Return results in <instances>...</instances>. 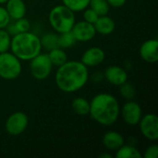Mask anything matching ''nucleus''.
<instances>
[{
	"instance_id": "f257e3e1",
	"label": "nucleus",
	"mask_w": 158,
	"mask_h": 158,
	"mask_svg": "<svg viewBox=\"0 0 158 158\" xmlns=\"http://www.w3.org/2000/svg\"><path fill=\"white\" fill-rule=\"evenodd\" d=\"M89 80L88 68L81 61L70 60L57 67L55 81L57 88L64 93L81 90Z\"/></svg>"
},
{
	"instance_id": "f03ea898",
	"label": "nucleus",
	"mask_w": 158,
	"mask_h": 158,
	"mask_svg": "<svg viewBox=\"0 0 158 158\" xmlns=\"http://www.w3.org/2000/svg\"><path fill=\"white\" fill-rule=\"evenodd\" d=\"M119 114L120 106L118 101L110 94H98L90 101L89 115L100 125H113L118 120Z\"/></svg>"
},
{
	"instance_id": "7ed1b4c3",
	"label": "nucleus",
	"mask_w": 158,
	"mask_h": 158,
	"mask_svg": "<svg viewBox=\"0 0 158 158\" xmlns=\"http://www.w3.org/2000/svg\"><path fill=\"white\" fill-rule=\"evenodd\" d=\"M10 52L20 61H30L42 51L40 37L33 32H19L11 37Z\"/></svg>"
},
{
	"instance_id": "20e7f679",
	"label": "nucleus",
	"mask_w": 158,
	"mask_h": 158,
	"mask_svg": "<svg viewBox=\"0 0 158 158\" xmlns=\"http://www.w3.org/2000/svg\"><path fill=\"white\" fill-rule=\"evenodd\" d=\"M48 20L56 32L62 33L70 31L74 23L76 22L75 12L63 4L57 5L50 10Z\"/></svg>"
},
{
	"instance_id": "39448f33",
	"label": "nucleus",
	"mask_w": 158,
	"mask_h": 158,
	"mask_svg": "<svg viewBox=\"0 0 158 158\" xmlns=\"http://www.w3.org/2000/svg\"><path fill=\"white\" fill-rule=\"evenodd\" d=\"M21 62L11 52L0 53V78L12 81L21 73Z\"/></svg>"
},
{
	"instance_id": "423d86ee",
	"label": "nucleus",
	"mask_w": 158,
	"mask_h": 158,
	"mask_svg": "<svg viewBox=\"0 0 158 158\" xmlns=\"http://www.w3.org/2000/svg\"><path fill=\"white\" fill-rule=\"evenodd\" d=\"M53 64L48 56V54L40 53L30 60L31 74L35 80L44 81L49 77L52 72Z\"/></svg>"
},
{
	"instance_id": "0eeeda50",
	"label": "nucleus",
	"mask_w": 158,
	"mask_h": 158,
	"mask_svg": "<svg viewBox=\"0 0 158 158\" xmlns=\"http://www.w3.org/2000/svg\"><path fill=\"white\" fill-rule=\"evenodd\" d=\"M29 124V118L24 112L17 111L12 113L6 120L5 128L11 136H18L25 131Z\"/></svg>"
},
{
	"instance_id": "6e6552de",
	"label": "nucleus",
	"mask_w": 158,
	"mask_h": 158,
	"mask_svg": "<svg viewBox=\"0 0 158 158\" xmlns=\"http://www.w3.org/2000/svg\"><path fill=\"white\" fill-rule=\"evenodd\" d=\"M140 131L144 138L149 141L158 139V118L156 114H146L142 117L140 122Z\"/></svg>"
},
{
	"instance_id": "1a4fd4ad",
	"label": "nucleus",
	"mask_w": 158,
	"mask_h": 158,
	"mask_svg": "<svg viewBox=\"0 0 158 158\" xmlns=\"http://www.w3.org/2000/svg\"><path fill=\"white\" fill-rule=\"evenodd\" d=\"M120 112L124 122L131 126L138 125L143 117L141 106L133 100H130L124 104Z\"/></svg>"
},
{
	"instance_id": "9d476101",
	"label": "nucleus",
	"mask_w": 158,
	"mask_h": 158,
	"mask_svg": "<svg viewBox=\"0 0 158 158\" xmlns=\"http://www.w3.org/2000/svg\"><path fill=\"white\" fill-rule=\"evenodd\" d=\"M77 42H89L96 34L94 24L85 20L75 22L71 31Z\"/></svg>"
},
{
	"instance_id": "9b49d317",
	"label": "nucleus",
	"mask_w": 158,
	"mask_h": 158,
	"mask_svg": "<svg viewBox=\"0 0 158 158\" xmlns=\"http://www.w3.org/2000/svg\"><path fill=\"white\" fill-rule=\"evenodd\" d=\"M106 58L105 51L97 46L87 49L81 56V62L88 67H96L104 62Z\"/></svg>"
},
{
	"instance_id": "f8f14e48",
	"label": "nucleus",
	"mask_w": 158,
	"mask_h": 158,
	"mask_svg": "<svg viewBox=\"0 0 158 158\" xmlns=\"http://www.w3.org/2000/svg\"><path fill=\"white\" fill-rule=\"evenodd\" d=\"M104 78L110 84L119 86L128 81V73L125 69L119 66H110L105 70Z\"/></svg>"
},
{
	"instance_id": "ddd939ff",
	"label": "nucleus",
	"mask_w": 158,
	"mask_h": 158,
	"mask_svg": "<svg viewBox=\"0 0 158 158\" xmlns=\"http://www.w3.org/2000/svg\"><path fill=\"white\" fill-rule=\"evenodd\" d=\"M140 56L147 63H156L158 60L157 39H149L140 47Z\"/></svg>"
},
{
	"instance_id": "4468645a",
	"label": "nucleus",
	"mask_w": 158,
	"mask_h": 158,
	"mask_svg": "<svg viewBox=\"0 0 158 158\" xmlns=\"http://www.w3.org/2000/svg\"><path fill=\"white\" fill-rule=\"evenodd\" d=\"M94 26L96 33L102 35H109L114 31L116 28V23L112 18L108 17L107 15H104L98 17Z\"/></svg>"
},
{
	"instance_id": "2eb2a0df",
	"label": "nucleus",
	"mask_w": 158,
	"mask_h": 158,
	"mask_svg": "<svg viewBox=\"0 0 158 158\" xmlns=\"http://www.w3.org/2000/svg\"><path fill=\"white\" fill-rule=\"evenodd\" d=\"M124 143L125 140L123 136L118 131H107L103 137V144L107 150L117 151L120 146L124 144Z\"/></svg>"
},
{
	"instance_id": "dca6fc26",
	"label": "nucleus",
	"mask_w": 158,
	"mask_h": 158,
	"mask_svg": "<svg viewBox=\"0 0 158 158\" xmlns=\"http://www.w3.org/2000/svg\"><path fill=\"white\" fill-rule=\"evenodd\" d=\"M5 7L10 19L14 20L25 17L26 5L23 0H7Z\"/></svg>"
},
{
	"instance_id": "f3484780",
	"label": "nucleus",
	"mask_w": 158,
	"mask_h": 158,
	"mask_svg": "<svg viewBox=\"0 0 158 158\" xmlns=\"http://www.w3.org/2000/svg\"><path fill=\"white\" fill-rule=\"evenodd\" d=\"M71 107L75 114L79 116H87L90 112V102L83 97H76L71 103Z\"/></svg>"
},
{
	"instance_id": "a211bd4d",
	"label": "nucleus",
	"mask_w": 158,
	"mask_h": 158,
	"mask_svg": "<svg viewBox=\"0 0 158 158\" xmlns=\"http://www.w3.org/2000/svg\"><path fill=\"white\" fill-rule=\"evenodd\" d=\"M117 158H142L143 155L141 152L132 144H123L120 146L116 153Z\"/></svg>"
},
{
	"instance_id": "6ab92c4d",
	"label": "nucleus",
	"mask_w": 158,
	"mask_h": 158,
	"mask_svg": "<svg viewBox=\"0 0 158 158\" xmlns=\"http://www.w3.org/2000/svg\"><path fill=\"white\" fill-rule=\"evenodd\" d=\"M48 56L53 66L56 67H59L68 61V56L65 52V49H62L60 47H56L50 50L48 53Z\"/></svg>"
},
{
	"instance_id": "aec40b11",
	"label": "nucleus",
	"mask_w": 158,
	"mask_h": 158,
	"mask_svg": "<svg viewBox=\"0 0 158 158\" xmlns=\"http://www.w3.org/2000/svg\"><path fill=\"white\" fill-rule=\"evenodd\" d=\"M40 41H41L42 48L50 51L56 47H58V33H55V32L45 33L40 38Z\"/></svg>"
},
{
	"instance_id": "412c9836",
	"label": "nucleus",
	"mask_w": 158,
	"mask_h": 158,
	"mask_svg": "<svg viewBox=\"0 0 158 158\" xmlns=\"http://www.w3.org/2000/svg\"><path fill=\"white\" fill-rule=\"evenodd\" d=\"M89 6L94 10L98 16L107 15L109 12L110 6L108 5L106 0H90Z\"/></svg>"
},
{
	"instance_id": "4be33fe9",
	"label": "nucleus",
	"mask_w": 158,
	"mask_h": 158,
	"mask_svg": "<svg viewBox=\"0 0 158 158\" xmlns=\"http://www.w3.org/2000/svg\"><path fill=\"white\" fill-rule=\"evenodd\" d=\"M76 42L77 41L71 31L58 33V47L62 49L70 48L75 44Z\"/></svg>"
},
{
	"instance_id": "5701e85b",
	"label": "nucleus",
	"mask_w": 158,
	"mask_h": 158,
	"mask_svg": "<svg viewBox=\"0 0 158 158\" xmlns=\"http://www.w3.org/2000/svg\"><path fill=\"white\" fill-rule=\"evenodd\" d=\"M90 0H62L64 6L71 9L73 12H81L89 6Z\"/></svg>"
},
{
	"instance_id": "b1692460",
	"label": "nucleus",
	"mask_w": 158,
	"mask_h": 158,
	"mask_svg": "<svg viewBox=\"0 0 158 158\" xmlns=\"http://www.w3.org/2000/svg\"><path fill=\"white\" fill-rule=\"evenodd\" d=\"M119 87V93H120V95L126 99L127 101H130V100H133L136 96V89L135 87L128 82V81L124 83H122L121 85L118 86Z\"/></svg>"
},
{
	"instance_id": "393cba45",
	"label": "nucleus",
	"mask_w": 158,
	"mask_h": 158,
	"mask_svg": "<svg viewBox=\"0 0 158 158\" xmlns=\"http://www.w3.org/2000/svg\"><path fill=\"white\" fill-rule=\"evenodd\" d=\"M11 35L6 29H0V53L7 52L10 48Z\"/></svg>"
},
{
	"instance_id": "a878e982",
	"label": "nucleus",
	"mask_w": 158,
	"mask_h": 158,
	"mask_svg": "<svg viewBox=\"0 0 158 158\" xmlns=\"http://www.w3.org/2000/svg\"><path fill=\"white\" fill-rule=\"evenodd\" d=\"M15 29L17 31V32H25V31H29L31 29V23L30 21L26 19V18H20L18 19H15V21L13 22Z\"/></svg>"
},
{
	"instance_id": "bb28decb",
	"label": "nucleus",
	"mask_w": 158,
	"mask_h": 158,
	"mask_svg": "<svg viewBox=\"0 0 158 158\" xmlns=\"http://www.w3.org/2000/svg\"><path fill=\"white\" fill-rule=\"evenodd\" d=\"M98 14L93 10L91 7L90 8H85L84 9V12H83V20L89 22V23H92V24H94V22L97 20L98 19Z\"/></svg>"
},
{
	"instance_id": "cd10ccee",
	"label": "nucleus",
	"mask_w": 158,
	"mask_h": 158,
	"mask_svg": "<svg viewBox=\"0 0 158 158\" xmlns=\"http://www.w3.org/2000/svg\"><path fill=\"white\" fill-rule=\"evenodd\" d=\"M10 17L6 7L0 5V29H5L10 22Z\"/></svg>"
},
{
	"instance_id": "c85d7f7f",
	"label": "nucleus",
	"mask_w": 158,
	"mask_h": 158,
	"mask_svg": "<svg viewBox=\"0 0 158 158\" xmlns=\"http://www.w3.org/2000/svg\"><path fill=\"white\" fill-rule=\"evenodd\" d=\"M158 156V146L156 144H153V145H150L147 149H146V151H145V153H144V155H143V156L145 158H156Z\"/></svg>"
},
{
	"instance_id": "c756f323",
	"label": "nucleus",
	"mask_w": 158,
	"mask_h": 158,
	"mask_svg": "<svg viewBox=\"0 0 158 158\" xmlns=\"http://www.w3.org/2000/svg\"><path fill=\"white\" fill-rule=\"evenodd\" d=\"M108 5L113 7H121L125 5L127 0H106Z\"/></svg>"
},
{
	"instance_id": "7c9ffc66",
	"label": "nucleus",
	"mask_w": 158,
	"mask_h": 158,
	"mask_svg": "<svg viewBox=\"0 0 158 158\" xmlns=\"http://www.w3.org/2000/svg\"><path fill=\"white\" fill-rule=\"evenodd\" d=\"M100 157L101 158H111L112 157V156H111V155H108V154H104V155H101V156H100Z\"/></svg>"
},
{
	"instance_id": "2f4dec72",
	"label": "nucleus",
	"mask_w": 158,
	"mask_h": 158,
	"mask_svg": "<svg viewBox=\"0 0 158 158\" xmlns=\"http://www.w3.org/2000/svg\"><path fill=\"white\" fill-rule=\"evenodd\" d=\"M6 1H7V0H0V5H4V4H6Z\"/></svg>"
}]
</instances>
